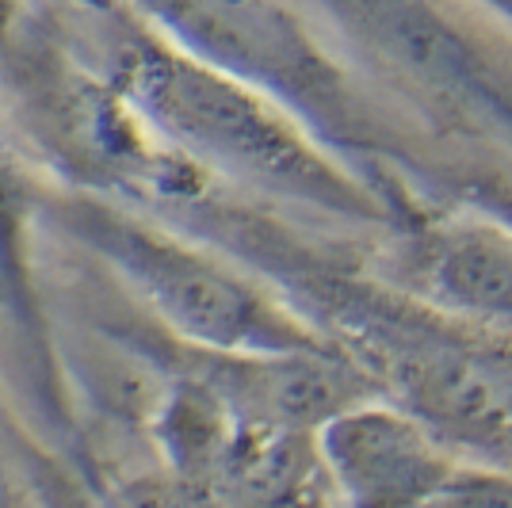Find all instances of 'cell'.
Returning a JSON list of instances; mask_svg holds the SVG:
<instances>
[{
	"label": "cell",
	"mask_w": 512,
	"mask_h": 508,
	"mask_svg": "<svg viewBox=\"0 0 512 508\" xmlns=\"http://www.w3.org/2000/svg\"><path fill=\"white\" fill-rule=\"evenodd\" d=\"M363 264L436 314L512 344L509 226L406 184L394 195L379 253Z\"/></svg>",
	"instance_id": "4"
},
{
	"label": "cell",
	"mask_w": 512,
	"mask_h": 508,
	"mask_svg": "<svg viewBox=\"0 0 512 508\" xmlns=\"http://www.w3.org/2000/svg\"><path fill=\"white\" fill-rule=\"evenodd\" d=\"M134 16L176 50L276 100L325 149L383 188L425 149L406 142L299 12L283 0H130Z\"/></svg>",
	"instance_id": "2"
},
{
	"label": "cell",
	"mask_w": 512,
	"mask_h": 508,
	"mask_svg": "<svg viewBox=\"0 0 512 508\" xmlns=\"http://www.w3.org/2000/svg\"><path fill=\"white\" fill-rule=\"evenodd\" d=\"M428 508H512V470L459 463Z\"/></svg>",
	"instance_id": "7"
},
{
	"label": "cell",
	"mask_w": 512,
	"mask_h": 508,
	"mask_svg": "<svg viewBox=\"0 0 512 508\" xmlns=\"http://www.w3.org/2000/svg\"><path fill=\"white\" fill-rule=\"evenodd\" d=\"M46 4L73 20H111V16L134 12L130 0H46Z\"/></svg>",
	"instance_id": "8"
},
{
	"label": "cell",
	"mask_w": 512,
	"mask_h": 508,
	"mask_svg": "<svg viewBox=\"0 0 512 508\" xmlns=\"http://www.w3.org/2000/svg\"><path fill=\"white\" fill-rule=\"evenodd\" d=\"M54 214L88 253L123 276L169 337L211 352L325 348L264 279L192 233L107 195L58 199Z\"/></svg>",
	"instance_id": "3"
},
{
	"label": "cell",
	"mask_w": 512,
	"mask_h": 508,
	"mask_svg": "<svg viewBox=\"0 0 512 508\" xmlns=\"http://www.w3.org/2000/svg\"><path fill=\"white\" fill-rule=\"evenodd\" d=\"M65 35L157 146L211 184L360 230H386L390 203L371 180L325 149L276 100L176 50L134 12L111 20L62 16Z\"/></svg>",
	"instance_id": "1"
},
{
	"label": "cell",
	"mask_w": 512,
	"mask_h": 508,
	"mask_svg": "<svg viewBox=\"0 0 512 508\" xmlns=\"http://www.w3.org/2000/svg\"><path fill=\"white\" fill-rule=\"evenodd\" d=\"M337 508H428L463 463L390 402H360L314 432Z\"/></svg>",
	"instance_id": "6"
},
{
	"label": "cell",
	"mask_w": 512,
	"mask_h": 508,
	"mask_svg": "<svg viewBox=\"0 0 512 508\" xmlns=\"http://www.w3.org/2000/svg\"><path fill=\"white\" fill-rule=\"evenodd\" d=\"M130 348L176 379L207 390L230 417L283 432H318L325 421L379 398L356 363L337 348L295 352H211L169 337L157 321H142Z\"/></svg>",
	"instance_id": "5"
}]
</instances>
